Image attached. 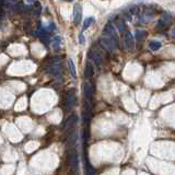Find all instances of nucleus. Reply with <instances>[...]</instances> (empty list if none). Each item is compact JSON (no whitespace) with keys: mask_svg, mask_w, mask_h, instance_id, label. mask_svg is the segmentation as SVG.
<instances>
[{"mask_svg":"<svg viewBox=\"0 0 175 175\" xmlns=\"http://www.w3.org/2000/svg\"><path fill=\"white\" fill-rule=\"evenodd\" d=\"M46 71L52 73L54 78L61 79L63 68H61V64H60V58H54L52 61H49L46 67Z\"/></svg>","mask_w":175,"mask_h":175,"instance_id":"f257e3e1","label":"nucleus"},{"mask_svg":"<svg viewBox=\"0 0 175 175\" xmlns=\"http://www.w3.org/2000/svg\"><path fill=\"white\" fill-rule=\"evenodd\" d=\"M103 36L105 37H108V38L113 39L115 43H117L119 45V39H118V36H117V33L115 31V27L113 26L112 23H107L105 25L104 30H103Z\"/></svg>","mask_w":175,"mask_h":175,"instance_id":"f03ea898","label":"nucleus"},{"mask_svg":"<svg viewBox=\"0 0 175 175\" xmlns=\"http://www.w3.org/2000/svg\"><path fill=\"white\" fill-rule=\"evenodd\" d=\"M100 44H101V46H102L104 49H106L107 52H113V50L118 48V46H119V45L114 42L113 39L105 36H102L100 38Z\"/></svg>","mask_w":175,"mask_h":175,"instance_id":"7ed1b4c3","label":"nucleus"},{"mask_svg":"<svg viewBox=\"0 0 175 175\" xmlns=\"http://www.w3.org/2000/svg\"><path fill=\"white\" fill-rule=\"evenodd\" d=\"M172 21H173V18L170 13H163L162 16H160L159 21H158L157 27L160 30L166 29V27H169V25L172 23Z\"/></svg>","mask_w":175,"mask_h":175,"instance_id":"20e7f679","label":"nucleus"},{"mask_svg":"<svg viewBox=\"0 0 175 175\" xmlns=\"http://www.w3.org/2000/svg\"><path fill=\"white\" fill-rule=\"evenodd\" d=\"M77 104V95H76V91L75 90H71L67 93V97H66V106L68 110H72L73 107L76 106Z\"/></svg>","mask_w":175,"mask_h":175,"instance_id":"39448f33","label":"nucleus"},{"mask_svg":"<svg viewBox=\"0 0 175 175\" xmlns=\"http://www.w3.org/2000/svg\"><path fill=\"white\" fill-rule=\"evenodd\" d=\"M82 20V7L80 3H76L73 5V23L79 25Z\"/></svg>","mask_w":175,"mask_h":175,"instance_id":"423d86ee","label":"nucleus"},{"mask_svg":"<svg viewBox=\"0 0 175 175\" xmlns=\"http://www.w3.org/2000/svg\"><path fill=\"white\" fill-rule=\"evenodd\" d=\"M124 44H125V47L128 50H133L135 48V38H133V34L130 32L126 31L125 35H124Z\"/></svg>","mask_w":175,"mask_h":175,"instance_id":"0eeeda50","label":"nucleus"},{"mask_svg":"<svg viewBox=\"0 0 175 175\" xmlns=\"http://www.w3.org/2000/svg\"><path fill=\"white\" fill-rule=\"evenodd\" d=\"M89 58L91 59V61H93V63L97 66H100L103 63V57H102V55H101V53L97 52V50H93V49L90 50Z\"/></svg>","mask_w":175,"mask_h":175,"instance_id":"6e6552de","label":"nucleus"},{"mask_svg":"<svg viewBox=\"0 0 175 175\" xmlns=\"http://www.w3.org/2000/svg\"><path fill=\"white\" fill-rule=\"evenodd\" d=\"M69 162H70L71 169H72L73 172H77L78 171V166H79V155L77 153V151L72 150V153H71V157L69 159Z\"/></svg>","mask_w":175,"mask_h":175,"instance_id":"1a4fd4ad","label":"nucleus"},{"mask_svg":"<svg viewBox=\"0 0 175 175\" xmlns=\"http://www.w3.org/2000/svg\"><path fill=\"white\" fill-rule=\"evenodd\" d=\"M83 94H84V97H86V101H91L92 97H93V86H92L91 83L86 82L84 83L83 86Z\"/></svg>","mask_w":175,"mask_h":175,"instance_id":"9d476101","label":"nucleus"},{"mask_svg":"<svg viewBox=\"0 0 175 175\" xmlns=\"http://www.w3.org/2000/svg\"><path fill=\"white\" fill-rule=\"evenodd\" d=\"M154 18V11L152 9H146L144 11V14H142V18H141V21L144 23H148V22L152 21Z\"/></svg>","mask_w":175,"mask_h":175,"instance_id":"9b49d317","label":"nucleus"},{"mask_svg":"<svg viewBox=\"0 0 175 175\" xmlns=\"http://www.w3.org/2000/svg\"><path fill=\"white\" fill-rule=\"evenodd\" d=\"M77 122H78V118H77V116L72 115L70 116V117L68 118V119L66 120V123H65V126H64V129H65L66 131L67 130H70L71 128H72L73 126L76 125Z\"/></svg>","mask_w":175,"mask_h":175,"instance_id":"f8f14e48","label":"nucleus"},{"mask_svg":"<svg viewBox=\"0 0 175 175\" xmlns=\"http://www.w3.org/2000/svg\"><path fill=\"white\" fill-rule=\"evenodd\" d=\"M93 75H94L93 66H92L91 63H88L86 66V69H84V76H86V79H90L93 77Z\"/></svg>","mask_w":175,"mask_h":175,"instance_id":"ddd939ff","label":"nucleus"},{"mask_svg":"<svg viewBox=\"0 0 175 175\" xmlns=\"http://www.w3.org/2000/svg\"><path fill=\"white\" fill-rule=\"evenodd\" d=\"M52 45H53V48L55 50L60 49V47L63 45V39H61V37L60 36L54 37V39H53V42H52Z\"/></svg>","mask_w":175,"mask_h":175,"instance_id":"4468645a","label":"nucleus"},{"mask_svg":"<svg viewBox=\"0 0 175 175\" xmlns=\"http://www.w3.org/2000/svg\"><path fill=\"white\" fill-rule=\"evenodd\" d=\"M68 68H69V72H70L71 77L73 79H77V71H76V67H75V64L71 59H68Z\"/></svg>","mask_w":175,"mask_h":175,"instance_id":"2eb2a0df","label":"nucleus"},{"mask_svg":"<svg viewBox=\"0 0 175 175\" xmlns=\"http://www.w3.org/2000/svg\"><path fill=\"white\" fill-rule=\"evenodd\" d=\"M147 34H148V33H147L146 31H144V30H137L135 37H136V39L138 42H141V41H144L147 37Z\"/></svg>","mask_w":175,"mask_h":175,"instance_id":"dca6fc26","label":"nucleus"},{"mask_svg":"<svg viewBox=\"0 0 175 175\" xmlns=\"http://www.w3.org/2000/svg\"><path fill=\"white\" fill-rule=\"evenodd\" d=\"M95 22V19H94V16H90V18H88V19H86V21H84V23H83V27H82V32L83 31H86L89 26H91L92 24ZM81 32V33H82Z\"/></svg>","mask_w":175,"mask_h":175,"instance_id":"f3484780","label":"nucleus"},{"mask_svg":"<svg viewBox=\"0 0 175 175\" xmlns=\"http://www.w3.org/2000/svg\"><path fill=\"white\" fill-rule=\"evenodd\" d=\"M86 175H95V170L88 160H86Z\"/></svg>","mask_w":175,"mask_h":175,"instance_id":"a211bd4d","label":"nucleus"},{"mask_svg":"<svg viewBox=\"0 0 175 175\" xmlns=\"http://www.w3.org/2000/svg\"><path fill=\"white\" fill-rule=\"evenodd\" d=\"M161 46H162V44L160 42H158V41H152V42H150L149 44V47H150V49L151 50H159L160 48H161Z\"/></svg>","mask_w":175,"mask_h":175,"instance_id":"6ab92c4d","label":"nucleus"},{"mask_svg":"<svg viewBox=\"0 0 175 175\" xmlns=\"http://www.w3.org/2000/svg\"><path fill=\"white\" fill-rule=\"evenodd\" d=\"M18 0H3V5L5 8H13Z\"/></svg>","mask_w":175,"mask_h":175,"instance_id":"aec40b11","label":"nucleus"},{"mask_svg":"<svg viewBox=\"0 0 175 175\" xmlns=\"http://www.w3.org/2000/svg\"><path fill=\"white\" fill-rule=\"evenodd\" d=\"M116 25H117L119 32L124 33V31L126 30V24H125V22H124V20H118V21L116 22Z\"/></svg>","mask_w":175,"mask_h":175,"instance_id":"412c9836","label":"nucleus"},{"mask_svg":"<svg viewBox=\"0 0 175 175\" xmlns=\"http://www.w3.org/2000/svg\"><path fill=\"white\" fill-rule=\"evenodd\" d=\"M79 43H80L81 45H83L84 43H86V39H84L83 33H80V35H79Z\"/></svg>","mask_w":175,"mask_h":175,"instance_id":"4be33fe9","label":"nucleus"},{"mask_svg":"<svg viewBox=\"0 0 175 175\" xmlns=\"http://www.w3.org/2000/svg\"><path fill=\"white\" fill-rule=\"evenodd\" d=\"M29 2H33V1H35V0H27Z\"/></svg>","mask_w":175,"mask_h":175,"instance_id":"5701e85b","label":"nucleus"},{"mask_svg":"<svg viewBox=\"0 0 175 175\" xmlns=\"http://www.w3.org/2000/svg\"><path fill=\"white\" fill-rule=\"evenodd\" d=\"M65 1H68V2H70V1H72V0H65Z\"/></svg>","mask_w":175,"mask_h":175,"instance_id":"b1692460","label":"nucleus"},{"mask_svg":"<svg viewBox=\"0 0 175 175\" xmlns=\"http://www.w3.org/2000/svg\"><path fill=\"white\" fill-rule=\"evenodd\" d=\"M76 175H77V174H76Z\"/></svg>","mask_w":175,"mask_h":175,"instance_id":"393cba45","label":"nucleus"}]
</instances>
